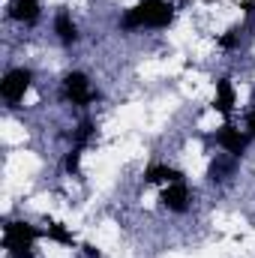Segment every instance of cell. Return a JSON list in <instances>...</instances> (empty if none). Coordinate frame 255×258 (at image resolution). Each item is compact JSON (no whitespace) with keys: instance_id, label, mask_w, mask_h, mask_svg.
I'll return each instance as SVG.
<instances>
[{"instance_id":"cell-1","label":"cell","mask_w":255,"mask_h":258,"mask_svg":"<svg viewBox=\"0 0 255 258\" xmlns=\"http://www.w3.org/2000/svg\"><path fill=\"white\" fill-rule=\"evenodd\" d=\"M174 21V3L171 0H141L120 18L123 30H141V27H168Z\"/></svg>"},{"instance_id":"cell-2","label":"cell","mask_w":255,"mask_h":258,"mask_svg":"<svg viewBox=\"0 0 255 258\" xmlns=\"http://www.w3.org/2000/svg\"><path fill=\"white\" fill-rule=\"evenodd\" d=\"M45 231L27 225V222H6L3 228V246L9 249L12 258H33V243L42 237Z\"/></svg>"},{"instance_id":"cell-3","label":"cell","mask_w":255,"mask_h":258,"mask_svg":"<svg viewBox=\"0 0 255 258\" xmlns=\"http://www.w3.org/2000/svg\"><path fill=\"white\" fill-rule=\"evenodd\" d=\"M30 81H33V72L30 69H9L6 75H3V81H0V93H3V99L6 102H21L24 99V93L30 90Z\"/></svg>"},{"instance_id":"cell-4","label":"cell","mask_w":255,"mask_h":258,"mask_svg":"<svg viewBox=\"0 0 255 258\" xmlns=\"http://www.w3.org/2000/svg\"><path fill=\"white\" fill-rule=\"evenodd\" d=\"M63 93L72 105H90V102L96 99V90L90 87V81H87L84 72H69V75H66L63 78Z\"/></svg>"},{"instance_id":"cell-5","label":"cell","mask_w":255,"mask_h":258,"mask_svg":"<svg viewBox=\"0 0 255 258\" xmlns=\"http://www.w3.org/2000/svg\"><path fill=\"white\" fill-rule=\"evenodd\" d=\"M249 138H252L249 132H240V129L231 126V123H225V126L216 132V144H219L228 156H237V159H240L243 150L249 147Z\"/></svg>"},{"instance_id":"cell-6","label":"cell","mask_w":255,"mask_h":258,"mask_svg":"<svg viewBox=\"0 0 255 258\" xmlns=\"http://www.w3.org/2000/svg\"><path fill=\"white\" fill-rule=\"evenodd\" d=\"M159 201L168 207V210H174V213H186L189 210V189H186V183L183 180H177V183H168L162 195H159Z\"/></svg>"},{"instance_id":"cell-7","label":"cell","mask_w":255,"mask_h":258,"mask_svg":"<svg viewBox=\"0 0 255 258\" xmlns=\"http://www.w3.org/2000/svg\"><path fill=\"white\" fill-rule=\"evenodd\" d=\"M234 87H231V78H219L216 81V96H213V108L219 111V114H231V108H234Z\"/></svg>"},{"instance_id":"cell-8","label":"cell","mask_w":255,"mask_h":258,"mask_svg":"<svg viewBox=\"0 0 255 258\" xmlns=\"http://www.w3.org/2000/svg\"><path fill=\"white\" fill-rule=\"evenodd\" d=\"M54 33H57V39H60L63 45H75V42H78V27H75V21L69 18L66 9H60V12L54 15Z\"/></svg>"},{"instance_id":"cell-9","label":"cell","mask_w":255,"mask_h":258,"mask_svg":"<svg viewBox=\"0 0 255 258\" xmlns=\"http://www.w3.org/2000/svg\"><path fill=\"white\" fill-rule=\"evenodd\" d=\"M9 15L15 21H21V24H36V18H39V0H12Z\"/></svg>"},{"instance_id":"cell-10","label":"cell","mask_w":255,"mask_h":258,"mask_svg":"<svg viewBox=\"0 0 255 258\" xmlns=\"http://www.w3.org/2000/svg\"><path fill=\"white\" fill-rule=\"evenodd\" d=\"M144 180L147 183H177V180H183V174L171 165H150L144 171Z\"/></svg>"},{"instance_id":"cell-11","label":"cell","mask_w":255,"mask_h":258,"mask_svg":"<svg viewBox=\"0 0 255 258\" xmlns=\"http://www.w3.org/2000/svg\"><path fill=\"white\" fill-rule=\"evenodd\" d=\"M45 234H48V240H54V243H63V246H75V237H72V231L66 228L63 222H48V228H45Z\"/></svg>"},{"instance_id":"cell-12","label":"cell","mask_w":255,"mask_h":258,"mask_svg":"<svg viewBox=\"0 0 255 258\" xmlns=\"http://www.w3.org/2000/svg\"><path fill=\"white\" fill-rule=\"evenodd\" d=\"M78 165H81V147L72 144V150L66 153V159H63V168L69 174H78Z\"/></svg>"},{"instance_id":"cell-13","label":"cell","mask_w":255,"mask_h":258,"mask_svg":"<svg viewBox=\"0 0 255 258\" xmlns=\"http://www.w3.org/2000/svg\"><path fill=\"white\" fill-rule=\"evenodd\" d=\"M90 135H93V123L90 120H84L81 126H78V132H75V147H87V141H90Z\"/></svg>"},{"instance_id":"cell-14","label":"cell","mask_w":255,"mask_h":258,"mask_svg":"<svg viewBox=\"0 0 255 258\" xmlns=\"http://www.w3.org/2000/svg\"><path fill=\"white\" fill-rule=\"evenodd\" d=\"M237 39H240V30H237V27H231V30L219 39V45H222V48H234V45H237Z\"/></svg>"},{"instance_id":"cell-15","label":"cell","mask_w":255,"mask_h":258,"mask_svg":"<svg viewBox=\"0 0 255 258\" xmlns=\"http://www.w3.org/2000/svg\"><path fill=\"white\" fill-rule=\"evenodd\" d=\"M81 249H84V255H87V258H99V249H96V246H90V243H84Z\"/></svg>"},{"instance_id":"cell-16","label":"cell","mask_w":255,"mask_h":258,"mask_svg":"<svg viewBox=\"0 0 255 258\" xmlns=\"http://www.w3.org/2000/svg\"><path fill=\"white\" fill-rule=\"evenodd\" d=\"M246 126H249V135H255V111L246 114Z\"/></svg>"}]
</instances>
